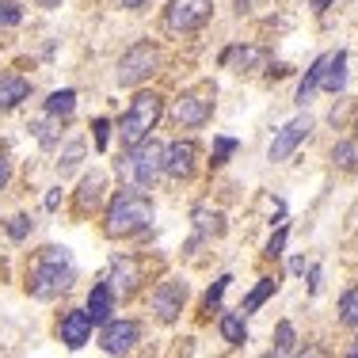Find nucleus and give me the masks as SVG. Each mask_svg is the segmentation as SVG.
I'll list each match as a JSON object with an SVG mask.
<instances>
[{
	"label": "nucleus",
	"instance_id": "f257e3e1",
	"mask_svg": "<svg viewBox=\"0 0 358 358\" xmlns=\"http://www.w3.org/2000/svg\"><path fill=\"white\" fill-rule=\"evenodd\" d=\"M76 282V267H73V255L69 248H46L38 255L35 271H31V297L35 301H54V297L69 294Z\"/></svg>",
	"mask_w": 358,
	"mask_h": 358
},
{
	"label": "nucleus",
	"instance_id": "f03ea898",
	"mask_svg": "<svg viewBox=\"0 0 358 358\" xmlns=\"http://www.w3.org/2000/svg\"><path fill=\"white\" fill-rule=\"evenodd\" d=\"M152 225V199L141 187H122L107 206V236H134Z\"/></svg>",
	"mask_w": 358,
	"mask_h": 358
},
{
	"label": "nucleus",
	"instance_id": "7ed1b4c3",
	"mask_svg": "<svg viewBox=\"0 0 358 358\" xmlns=\"http://www.w3.org/2000/svg\"><path fill=\"white\" fill-rule=\"evenodd\" d=\"M160 115H164V99H160L157 92H138V96L130 99V110L122 115V130H118L126 149H134V145H141L149 138L152 126L160 122Z\"/></svg>",
	"mask_w": 358,
	"mask_h": 358
},
{
	"label": "nucleus",
	"instance_id": "20e7f679",
	"mask_svg": "<svg viewBox=\"0 0 358 358\" xmlns=\"http://www.w3.org/2000/svg\"><path fill=\"white\" fill-rule=\"evenodd\" d=\"M118 176H126L134 187H152L164 176V145L145 138L141 145H134L130 157L118 160Z\"/></svg>",
	"mask_w": 358,
	"mask_h": 358
},
{
	"label": "nucleus",
	"instance_id": "39448f33",
	"mask_svg": "<svg viewBox=\"0 0 358 358\" xmlns=\"http://www.w3.org/2000/svg\"><path fill=\"white\" fill-rule=\"evenodd\" d=\"M157 65H160L157 46H152V42H138V46H130L122 54V62H118V84H122V88H134L145 76H152Z\"/></svg>",
	"mask_w": 358,
	"mask_h": 358
},
{
	"label": "nucleus",
	"instance_id": "423d86ee",
	"mask_svg": "<svg viewBox=\"0 0 358 358\" xmlns=\"http://www.w3.org/2000/svg\"><path fill=\"white\" fill-rule=\"evenodd\" d=\"M210 12H214V0H172L164 12V23L176 35H191L210 20Z\"/></svg>",
	"mask_w": 358,
	"mask_h": 358
},
{
	"label": "nucleus",
	"instance_id": "0eeeda50",
	"mask_svg": "<svg viewBox=\"0 0 358 358\" xmlns=\"http://www.w3.org/2000/svg\"><path fill=\"white\" fill-rule=\"evenodd\" d=\"M183 301H187V282H179V278H168V282L152 289V313L164 324H172L183 313Z\"/></svg>",
	"mask_w": 358,
	"mask_h": 358
},
{
	"label": "nucleus",
	"instance_id": "6e6552de",
	"mask_svg": "<svg viewBox=\"0 0 358 358\" xmlns=\"http://www.w3.org/2000/svg\"><path fill=\"white\" fill-rule=\"evenodd\" d=\"M141 339V324L138 320H107L103 336H99V347H103L107 355H126L134 351Z\"/></svg>",
	"mask_w": 358,
	"mask_h": 358
},
{
	"label": "nucleus",
	"instance_id": "1a4fd4ad",
	"mask_svg": "<svg viewBox=\"0 0 358 358\" xmlns=\"http://www.w3.org/2000/svg\"><path fill=\"white\" fill-rule=\"evenodd\" d=\"M309 130H313V118H309V115L286 122L282 130L275 134V141H271V160H275V164H278V160H289V157L297 152V145L309 138Z\"/></svg>",
	"mask_w": 358,
	"mask_h": 358
},
{
	"label": "nucleus",
	"instance_id": "9d476101",
	"mask_svg": "<svg viewBox=\"0 0 358 358\" xmlns=\"http://www.w3.org/2000/svg\"><path fill=\"white\" fill-rule=\"evenodd\" d=\"M210 115H214V99L202 96V92H187V96L172 107V118L179 126H206Z\"/></svg>",
	"mask_w": 358,
	"mask_h": 358
},
{
	"label": "nucleus",
	"instance_id": "9b49d317",
	"mask_svg": "<svg viewBox=\"0 0 358 358\" xmlns=\"http://www.w3.org/2000/svg\"><path fill=\"white\" fill-rule=\"evenodd\" d=\"M194 160H199L194 141H172V145H164V176L191 179L194 176Z\"/></svg>",
	"mask_w": 358,
	"mask_h": 358
},
{
	"label": "nucleus",
	"instance_id": "f8f14e48",
	"mask_svg": "<svg viewBox=\"0 0 358 358\" xmlns=\"http://www.w3.org/2000/svg\"><path fill=\"white\" fill-rule=\"evenodd\" d=\"M57 336H62V343L69 347V351H80L84 343L92 339V317L84 309H73L62 317V328H57Z\"/></svg>",
	"mask_w": 358,
	"mask_h": 358
},
{
	"label": "nucleus",
	"instance_id": "ddd939ff",
	"mask_svg": "<svg viewBox=\"0 0 358 358\" xmlns=\"http://www.w3.org/2000/svg\"><path fill=\"white\" fill-rule=\"evenodd\" d=\"M141 282V267H138V259H130V255H118L115 263H110V278H107V286L115 289V294H134Z\"/></svg>",
	"mask_w": 358,
	"mask_h": 358
},
{
	"label": "nucleus",
	"instance_id": "4468645a",
	"mask_svg": "<svg viewBox=\"0 0 358 358\" xmlns=\"http://www.w3.org/2000/svg\"><path fill=\"white\" fill-rule=\"evenodd\" d=\"M110 313H115V289H110L107 282L92 286V294H88V317H92V324H107Z\"/></svg>",
	"mask_w": 358,
	"mask_h": 358
},
{
	"label": "nucleus",
	"instance_id": "2eb2a0df",
	"mask_svg": "<svg viewBox=\"0 0 358 358\" xmlns=\"http://www.w3.org/2000/svg\"><path fill=\"white\" fill-rule=\"evenodd\" d=\"M324 92H331V96H339V92L347 88V54L343 50H336V54H328V65H324V80H320Z\"/></svg>",
	"mask_w": 358,
	"mask_h": 358
},
{
	"label": "nucleus",
	"instance_id": "dca6fc26",
	"mask_svg": "<svg viewBox=\"0 0 358 358\" xmlns=\"http://www.w3.org/2000/svg\"><path fill=\"white\" fill-rule=\"evenodd\" d=\"M27 96H31V84L23 76H0V110L20 107Z\"/></svg>",
	"mask_w": 358,
	"mask_h": 358
},
{
	"label": "nucleus",
	"instance_id": "f3484780",
	"mask_svg": "<svg viewBox=\"0 0 358 358\" xmlns=\"http://www.w3.org/2000/svg\"><path fill=\"white\" fill-rule=\"evenodd\" d=\"M103 187H107L103 172L84 176V179H80V194H76V206H80V210H96L99 199H103Z\"/></svg>",
	"mask_w": 358,
	"mask_h": 358
},
{
	"label": "nucleus",
	"instance_id": "a211bd4d",
	"mask_svg": "<svg viewBox=\"0 0 358 358\" xmlns=\"http://www.w3.org/2000/svg\"><path fill=\"white\" fill-rule=\"evenodd\" d=\"M221 62H236V69H241V73H252L255 65H263V62H267V50H259V46L225 50V57H221Z\"/></svg>",
	"mask_w": 358,
	"mask_h": 358
},
{
	"label": "nucleus",
	"instance_id": "6ab92c4d",
	"mask_svg": "<svg viewBox=\"0 0 358 358\" xmlns=\"http://www.w3.org/2000/svg\"><path fill=\"white\" fill-rule=\"evenodd\" d=\"M324 65H328V54L317 57V62H313V69L305 73V80L297 84V103H301V107L309 103V99H313V92L320 88V80H324Z\"/></svg>",
	"mask_w": 358,
	"mask_h": 358
},
{
	"label": "nucleus",
	"instance_id": "aec40b11",
	"mask_svg": "<svg viewBox=\"0 0 358 358\" xmlns=\"http://www.w3.org/2000/svg\"><path fill=\"white\" fill-rule=\"evenodd\" d=\"M76 110V92L73 88H62V92H54V96L46 99V115L50 118H69Z\"/></svg>",
	"mask_w": 358,
	"mask_h": 358
},
{
	"label": "nucleus",
	"instance_id": "412c9836",
	"mask_svg": "<svg viewBox=\"0 0 358 358\" xmlns=\"http://www.w3.org/2000/svg\"><path fill=\"white\" fill-rule=\"evenodd\" d=\"M275 289H278V282H275V278H259V286H255V289H252V294H248V297H244V305H241V313H244V317H248V313H255V309H259V305H263V301H267V297H271V294H275Z\"/></svg>",
	"mask_w": 358,
	"mask_h": 358
},
{
	"label": "nucleus",
	"instance_id": "4be33fe9",
	"mask_svg": "<svg viewBox=\"0 0 358 358\" xmlns=\"http://www.w3.org/2000/svg\"><path fill=\"white\" fill-rule=\"evenodd\" d=\"M80 160H84V141L76 138V141H69L62 149V157H57V172H62V176L76 172V168H80Z\"/></svg>",
	"mask_w": 358,
	"mask_h": 358
},
{
	"label": "nucleus",
	"instance_id": "5701e85b",
	"mask_svg": "<svg viewBox=\"0 0 358 358\" xmlns=\"http://www.w3.org/2000/svg\"><path fill=\"white\" fill-rule=\"evenodd\" d=\"M339 320H343L347 328H358V286H351L339 297Z\"/></svg>",
	"mask_w": 358,
	"mask_h": 358
},
{
	"label": "nucleus",
	"instance_id": "b1692460",
	"mask_svg": "<svg viewBox=\"0 0 358 358\" xmlns=\"http://www.w3.org/2000/svg\"><path fill=\"white\" fill-rule=\"evenodd\" d=\"M221 336H225L229 343H244L248 328H244V320L236 317V313H225V317H221Z\"/></svg>",
	"mask_w": 358,
	"mask_h": 358
},
{
	"label": "nucleus",
	"instance_id": "393cba45",
	"mask_svg": "<svg viewBox=\"0 0 358 358\" xmlns=\"http://www.w3.org/2000/svg\"><path fill=\"white\" fill-rule=\"evenodd\" d=\"M331 160H336L339 168H355L358 164V141H339L336 152H331Z\"/></svg>",
	"mask_w": 358,
	"mask_h": 358
},
{
	"label": "nucleus",
	"instance_id": "a878e982",
	"mask_svg": "<svg viewBox=\"0 0 358 358\" xmlns=\"http://www.w3.org/2000/svg\"><path fill=\"white\" fill-rule=\"evenodd\" d=\"M294 355V324L282 320L278 324V347H275V358H289Z\"/></svg>",
	"mask_w": 358,
	"mask_h": 358
},
{
	"label": "nucleus",
	"instance_id": "bb28decb",
	"mask_svg": "<svg viewBox=\"0 0 358 358\" xmlns=\"http://www.w3.org/2000/svg\"><path fill=\"white\" fill-rule=\"evenodd\" d=\"M23 20V8L15 0H0V27H15Z\"/></svg>",
	"mask_w": 358,
	"mask_h": 358
},
{
	"label": "nucleus",
	"instance_id": "cd10ccee",
	"mask_svg": "<svg viewBox=\"0 0 358 358\" xmlns=\"http://www.w3.org/2000/svg\"><path fill=\"white\" fill-rule=\"evenodd\" d=\"M27 233H31V217L27 214H15L12 221H8V236H12V241H27Z\"/></svg>",
	"mask_w": 358,
	"mask_h": 358
},
{
	"label": "nucleus",
	"instance_id": "c85d7f7f",
	"mask_svg": "<svg viewBox=\"0 0 358 358\" xmlns=\"http://www.w3.org/2000/svg\"><path fill=\"white\" fill-rule=\"evenodd\" d=\"M229 282H233V278H229V275H221L217 282L210 286V294H206V309H210V313H214L217 305H221V294H225V289H229Z\"/></svg>",
	"mask_w": 358,
	"mask_h": 358
},
{
	"label": "nucleus",
	"instance_id": "c756f323",
	"mask_svg": "<svg viewBox=\"0 0 358 358\" xmlns=\"http://www.w3.org/2000/svg\"><path fill=\"white\" fill-rule=\"evenodd\" d=\"M233 152H236V141H233V138H217V141H214V164H225Z\"/></svg>",
	"mask_w": 358,
	"mask_h": 358
},
{
	"label": "nucleus",
	"instance_id": "7c9ffc66",
	"mask_svg": "<svg viewBox=\"0 0 358 358\" xmlns=\"http://www.w3.org/2000/svg\"><path fill=\"white\" fill-rule=\"evenodd\" d=\"M92 130H96V149H107V134H110V122H107V118H96V122H92Z\"/></svg>",
	"mask_w": 358,
	"mask_h": 358
},
{
	"label": "nucleus",
	"instance_id": "2f4dec72",
	"mask_svg": "<svg viewBox=\"0 0 358 358\" xmlns=\"http://www.w3.org/2000/svg\"><path fill=\"white\" fill-rule=\"evenodd\" d=\"M282 248H286V229H278V233L271 236V244H267V255L275 259V255H282Z\"/></svg>",
	"mask_w": 358,
	"mask_h": 358
},
{
	"label": "nucleus",
	"instance_id": "473e14b6",
	"mask_svg": "<svg viewBox=\"0 0 358 358\" xmlns=\"http://www.w3.org/2000/svg\"><path fill=\"white\" fill-rule=\"evenodd\" d=\"M8 176H12V160H8V149L0 145V191L8 187Z\"/></svg>",
	"mask_w": 358,
	"mask_h": 358
},
{
	"label": "nucleus",
	"instance_id": "72a5a7b5",
	"mask_svg": "<svg viewBox=\"0 0 358 358\" xmlns=\"http://www.w3.org/2000/svg\"><path fill=\"white\" fill-rule=\"evenodd\" d=\"M35 134H38V141H42V145H46V149H50V145H54V141H57V134H54V130H50V122H38V126H35Z\"/></svg>",
	"mask_w": 358,
	"mask_h": 358
},
{
	"label": "nucleus",
	"instance_id": "f704fd0d",
	"mask_svg": "<svg viewBox=\"0 0 358 358\" xmlns=\"http://www.w3.org/2000/svg\"><path fill=\"white\" fill-rule=\"evenodd\" d=\"M57 206H62V191H50L46 194V210H57Z\"/></svg>",
	"mask_w": 358,
	"mask_h": 358
},
{
	"label": "nucleus",
	"instance_id": "c9c22d12",
	"mask_svg": "<svg viewBox=\"0 0 358 358\" xmlns=\"http://www.w3.org/2000/svg\"><path fill=\"white\" fill-rule=\"evenodd\" d=\"M309 289H313V294L320 289V267H313V271H309Z\"/></svg>",
	"mask_w": 358,
	"mask_h": 358
},
{
	"label": "nucleus",
	"instance_id": "e433bc0d",
	"mask_svg": "<svg viewBox=\"0 0 358 358\" xmlns=\"http://www.w3.org/2000/svg\"><path fill=\"white\" fill-rule=\"evenodd\" d=\"M118 4H122V8H130V12H138V8H145L149 0H118Z\"/></svg>",
	"mask_w": 358,
	"mask_h": 358
},
{
	"label": "nucleus",
	"instance_id": "4c0bfd02",
	"mask_svg": "<svg viewBox=\"0 0 358 358\" xmlns=\"http://www.w3.org/2000/svg\"><path fill=\"white\" fill-rule=\"evenodd\" d=\"M313 4H317V12H320V8H328V4H331V0H313Z\"/></svg>",
	"mask_w": 358,
	"mask_h": 358
},
{
	"label": "nucleus",
	"instance_id": "58836bf2",
	"mask_svg": "<svg viewBox=\"0 0 358 358\" xmlns=\"http://www.w3.org/2000/svg\"><path fill=\"white\" fill-rule=\"evenodd\" d=\"M347 358H358V339H355V347H351V355H347Z\"/></svg>",
	"mask_w": 358,
	"mask_h": 358
}]
</instances>
